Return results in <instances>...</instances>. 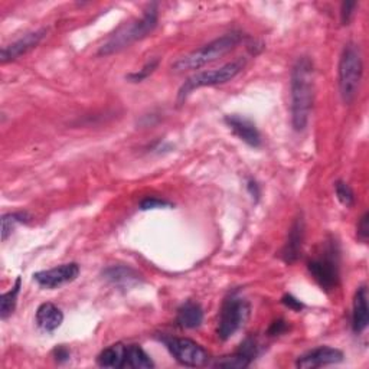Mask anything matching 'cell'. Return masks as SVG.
Returning <instances> with one entry per match:
<instances>
[{"instance_id":"7","label":"cell","mask_w":369,"mask_h":369,"mask_svg":"<svg viewBox=\"0 0 369 369\" xmlns=\"http://www.w3.org/2000/svg\"><path fill=\"white\" fill-rule=\"evenodd\" d=\"M250 306L241 297L231 296L228 297L221 309L220 322H218V337L221 341H228L234 336L249 319Z\"/></svg>"},{"instance_id":"5","label":"cell","mask_w":369,"mask_h":369,"mask_svg":"<svg viewBox=\"0 0 369 369\" xmlns=\"http://www.w3.org/2000/svg\"><path fill=\"white\" fill-rule=\"evenodd\" d=\"M245 67V59L238 58L231 63L217 68V70H209V71H201L189 77L187 81L182 84L177 92V104L180 106L184 103L192 92L202 87H213V85H221L225 82H230L234 80Z\"/></svg>"},{"instance_id":"1","label":"cell","mask_w":369,"mask_h":369,"mask_svg":"<svg viewBox=\"0 0 369 369\" xmlns=\"http://www.w3.org/2000/svg\"><path fill=\"white\" fill-rule=\"evenodd\" d=\"M315 71L312 61L307 56H301L292 71V125L296 132H303L309 123L312 106H313V89H315Z\"/></svg>"},{"instance_id":"23","label":"cell","mask_w":369,"mask_h":369,"mask_svg":"<svg viewBox=\"0 0 369 369\" xmlns=\"http://www.w3.org/2000/svg\"><path fill=\"white\" fill-rule=\"evenodd\" d=\"M334 192H336L337 199H339V202L342 205H345L346 208L354 206V204H355V194H354L352 188L349 187L346 182L337 180L334 183Z\"/></svg>"},{"instance_id":"18","label":"cell","mask_w":369,"mask_h":369,"mask_svg":"<svg viewBox=\"0 0 369 369\" xmlns=\"http://www.w3.org/2000/svg\"><path fill=\"white\" fill-rule=\"evenodd\" d=\"M126 349H127L126 345L114 344L106 348L104 351H101V354L97 356V363L101 368H114V369L125 368Z\"/></svg>"},{"instance_id":"13","label":"cell","mask_w":369,"mask_h":369,"mask_svg":"<svg viewBox=\"0 0 369 369\" xmlns=\"http://www.w3.org/2000/svg\"><path fill=\"white\" fill-rule=\"evenodd\" d=\"M303 239H304V221L301 217H299L290 228L287 242L282 251V257L287 264H293L299 260L303 247Z\"/></svg>"},{"instance_id":"14","label":"cell","mask_w":369,"mask_h":369,"mask_svg":"<svg viewBox=\"0 0 369 369\" xmlns=\"http://www.w3.org/2000/svg\"><path fill=\"white\" fill-rule=\"evenodd\" d=\"M369 323V311H368V289L361 286L354 297L352 304V330L358 334L366 330Z\"/></svg>"},{"instance_id":"32","label":"cell","mask_w":369,"mask_h":369,"mask_svg":"<svg viewBox=\"0 0 369 369\" xmlns=\"http://www.w3.org/2000/svg\"><path fill=\"white\" fill-rule=\"evenodd\" d=\"M247 188L250 191V194L253 195V198L258 199L260 196V188H258V184L254 182V180H249V184H247Z\"/></svg>"},{"instance_id":"26","label":"cell","mask_w":369,"mask_h":369,"mask_svg":"<svg viewBox=\"0 0 369 369\" xmlns=\"http://www.w3.org/2000/svg\"><path fill=\"white\" fill-rule=\"evenodd\" d=\"M172 206L168 201H163V199H159V198H155V196H150V198H146L140 202V209L142 211H149V209H161V208H169Z\"/></svg>"},{"instance_id":"15","label":"cell","mask_w":369,"mask_h":369,"mask_svg":"<svg viewBox=\"0 0 369 369\" xmlns=\"http://www.w3.org/2000/svg\"><path fill=\"white\" fill-rule=\"evenodd\" d=\"M103 279L117 287H132L140 282V275L130 267L111 265L103 271Z\"/></svg>"},{"instance_id":"19","label":"cell","mask_w":369,"mask_h":369,"mask_svg":"<svg viewBox=\"0 0 369 369\" xmlns=\"http://www.w3.org/2000/svg\"><path fill=\"white\" fill-rule=\"evenodd\" d=\"M125 368L135 369H149L155 368V362L146 354V351L139 345H127L126 349V362Z\"/></svg>"},{"instance_id":"3","label":"cell","mask_w":369,"mask_h":369,"mask_svg":"<svg viewBox=\"0 0 369 369\" xmlns=\"http://www.w3.org/2000/svg\"><path fill=\"white\" fill-rule=\"evenodd\" d=\"M242 35L239 32H231L227 35H223L221 38H217L215 41L204 45L199 49H195L194 52L180 56L177 61H175L172 68L176 73L183 71H191V70H199L201 67L213 63V61L220 59L230 51H232L241 41Z\"/></svg>"},{"instance_id":"22","label":"cell","mask_w":369,"mask_h":369,"mask_svg":"<svg viewBox=\"0 0 369 369\" xmlns=\"http://www.w3.org/2000/svg\"><path fill=\"white\" fill-rule=\"evenodd\" d=\"M253 361H250L247 356H244L242 354L237 352L234 355H228V356H223L218 358L212 363V366L215 368H227V369H244L251 365Z\"/></svg>"},{"instance_id":"31","label":"cell","mask_w":369,"mask_h":369,"mask_svg":"<svg viewBox=\"0 0 369 369\" xmlns=\"http://www.w3.org/2000/svg\"><path fill=\"white\" fill-rule=\"evenodd\" d=\"M286 330H287V323L280 319V320H275V322L270 326L268 334H271V336H279V334L284 333Z\"/></svg>"},{"instance_id":"30","label":"cell","mask_w":369,"mask_h":369,"mask_svg":"<svg viewBox=\"0 0 369 369\" xmlns=\"http://www.w3.org/2000/svg\"><path fill=\"white\" fill-rule=\"evenodd\" d=\"M282 303L284 304V306H287L289 307V309H292V311H296V312H300L301 309H303V303L299 300V299H296L294 296H292V294H286L283 299H282Z\"/></svg>"},{"instance_id":"17","label":"cell","mask_w":369,"mask_h":369,"mask_svg":"<svg viewBox=\"0 0 369 369\" xmlns=\"http://www.w3.org/2000/svg\"><path fill=\"white\" fill-rule=\"evenodd\" d=\"M176 322L183 329H196V327H199L202 325V322H204L202 307L198 303L192 301V300L184 301L177 309Z\"/></svg>"},{"instance_id":"11","label":"cell","mask_w":369,"mask_h":369,"mask_svg":"<svg viewBox=\"0 0 369 369\" xmlns=\"http://www.w3.org/2000/svg\"><path fill=\"white\" fill-rule=\"evenodd\" d=\"M48 32V29L42 27L39 30H34V32H29L26 35H23L22 38H19L18 41L12 42L8 46L2 48V52H0V61H2V64L9 63V61H13L25 54H27L30 49H34L39 45V42L45 38Z\"/></svg>"},{"instance_id":"2","label":"cell","mask_w":369,"mask_h":369,"mask_svg":"<svg viewBox=\"0 0 369 369\" xmlns=\"http://www.w3.org/2000/svg\"><path fill=\"white\" fill-rule=\"evenodd\" d=\"M158 26V5L151 4L142 18L118 27L115 32L100 46L99 55H113L129 48L132 44L146 38Z\"/></svg>"},{"instance_id":"4","label":"cell","mask_w":369,"mask_h":369,"mask_svg":"<svg viewBox=\"0 0 369 369\" xmlns=\"http://www.w3.org/2000/svg\"><path fill=\"white\" fill-rule=\"evenodd\" d=\"M339 92L345 104L354 103L358 96L362 80V55L356 44L349 42L345 45L339 59Z\"/></svg>"},{"instance_id":"6","label":"cell","mask_w":369,"mask_h":369,"mask_svg":"<svg viewBox=\"0 0 369 369\" xmlns=\"http://www.w3.org/2000/svg\"><path fill=\"white\" fill-rule=\"evenodd\" d=\"M315 282L326 292L337 287L339 283V247L336 241H327L323 253L307 264Z\"/></svg>"},{"instance_id":"10","label":"cell","mask_w":369,"mask_h":369,"mask_svg":"<svg viewBox=\"0 0 369 369\" xmlns=\"http://www.w3.org/2000/svg\"><path fill=\"white\" fill-rule=\"evenodd\" d=\"M342 361H344L342 351L330 346H319L299 356L296 361V366L301 369H315L320 366L341 363Z\"/></svg>"},{"instance_id":"28","label":"cell","mask_w":369,"mask_h":369,"mask_svg":"<svg viewBox=\"0 0 369 369\" xmlns=\"http://www.w3.org/2000/svg\"><path fill=\"white\" fill-rule=\"evenodd\" d=\"M52 355H54V359H55L58 363H65V362H68V361L71 359V352H70V349H68L67 346H63V345L55 348L54 352H52Z\"/></svg>"},{"instance_id":"25","label":"cell","mask_w":369,"mask_h":369,"mask_svg":"<svg viewBox=\"0 0 369 369\" xmlns=\"http://www.w3.org/2000/svg\"><path fill=\"white\" fill-rule=\"evenodd\" d=\"M239 354H242L244 356H247L250 361H254L258 356V345L257 342L253 339V337H247L238 349Z\"/></svg>"},{"instance_id":"21","label":"cell","mask_w":369,"mask_h":369,"mask_svg":"<svg viewBox=\"0 0 369 369\" xmlns=\"http://www.w3.org/2000/svg\"><path fill=\"white\" fill-rule=\"evenodd\" d=\"M30 217L26 212H11L2 217V239L6 241L19 224L29 223Z\"/></svg>"},{"instance_id":"8","label":"cell","mask_w":369,"mask_h":369,"mask_svg":"<svg viewBox=\"0 0 369 369\" xmlns=\"http://www.w3.org/2000/svg\"><path fill=\"white\" fill-rule=\"evenodd\" d=\"M161 342H163L170 355L184 366L196 368L205 365L209 361L208 352L192 339H187V337L162 336Z\"/></svg>"},{"instance_id":"29","label":"cell","mask_w":369,"mask_h":369,"mask_svg":"<svg viewBox=\"0 0 369 369\" xmlns=\"http://www.w3.org/2000/svg\"><path fill=\"white\" fill-rule=\"evenodd\" d=\"M356 2H344L342 4V9H341V18H342V23L348 25L351 22V18L354 15V11L356 8Z\"/></svg>"},{"instance_id":"16","label":"cell","mask_w":369,"mask_h":369,"mask_svg":"<svg viewBox=\"0 0 369 369\" xmlns=\"http://www.w3.org/2000/svg\"><path fill=\"white\" fill-rule=\"evenodd\" d=\"M37 325L44 332H55L64 322V313L52 303H42L37 311Z\"/></svg>"},{"instance_id":"27","label":"cell","mask_w":369,"mask_h":369,"mask_svg":"<svg viewBox=\"0 0 369 369\" xmlns=\"http://www.w3.org/2000/svg\"><path fill=\"white\" fill-rule=\"evenodd\" d=\"M356 235L362 242L368 241V235H369V227H368V212H365L362 215V218L358 223L356 227Z\"/></svg>"},{"instance_id":"12","label":"cell","mask_w":369,"mask_h":369,"mask_svg":"<svg viewBox=\"0 0 369 369\" xmlns=\"http://www.w3.org/2000/svg\"><path fill=\"white\" fill-rule=\"evenodd\" d=\"M225 123H227V126L234 132V135L239 137L244 143H247L251 147L261 146V135L257 126L250 118L238 115V114H232V115L225 117Z\"/></svg>"},{"instance_id":"24","label":"cell","mask_w":369,"mask_h":369,"mask_svg":"<svg viewBox=\"0 0 369 369\" xmlns=\"http://www.w3.org/2000/svg\"><path fill=\"white\" fill-rule=\"evenodd\" d=\"M158 65H159V59H151V61H149V63H147L142 70H139L137 73L129 74V75L126 77V80L130 81V82H142V81H144L147 77H150L153 73L156 71Z\"/></svg>"},{"instance_id":"9","label":"cell","mask_w":369,"mask_h":369,"mask_svg":"<svg viewBox=\"0 0 369 369\" xmlns=\"http://www.w3.org/2000/svg\"><path fill=\"white\" fill-rule=\"evenodd\" d=\"M80 275V265L77 263L61 264L58 267L38 271L34 274V280L44 289H58L74 282Z\"/></svg>"},{"instance_id":"20","label":"cell","mask_w":369,"mask_h":369,"mask_svg":"<svg viewBox=\"0 0 369 369\" xmlns=\"http://www.w3.org/2000/svg\"><path fill=\"white\" fill-rule=\"evenodd\" d=\"M19 292H20V277L16 279V283L12 287V290H9L8 293H4L2 297H0V318H2L4 320H6L15 312Z\"/></svg>"}]
</instances>
